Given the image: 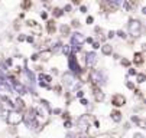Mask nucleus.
Listing matches in <instances>:
<instances>
[{"label":"nucleus","instance_id":"nucleus-1","mask_svg":"<svg viewBox=\"0 0 146 138\" xmlns=\"http://www.w3.org/2000/svg\"><path fill=\"white\" fill-rule=\"evenodd\" d=\"M23 121L26 122V125L32 128V130H36V126H38V121H36V112L33 108L28 109V112L26 115L23 116Z\"/></svg>","mask_w":146,"mask_h":138},{"label":"nucleus","instance_id":"nucleus-2","mask_svg":"<svg viewBox=\"0 0 146 138\" xmlns=\"http://www.w3.org/2000/svg\"><path fill=\"white\" fill-rule=\"evenodd\" d=\"M6 120L10 125H18L20 121H23V115L20 114V112H18V111H10L7 114Z\"/></svg>","mask_w":146,"mask_h":138},{"label":"nucleus","instance_id":"nucleus-3","mask_svg":"<svg viewBox=\"0 0 146 138\" xmlns=\"http://www.w3.org/2000/svg\"><path fill=\"white\" fill-rule=\"evenodd\" d=\"M90 80L94 84V86L95 85H103L106 78L100 70H95V69H94V70H91V74H90Z\"/></svg>","mask_w":146,"mask_h":138},{"label":"nucleus","instance_id":"nucleus-4","mask_svg":"<svg viewBox=\"0 0 146 138\" xmlns=\"http://www.w3.org/2000/svg\"><path fill=\"white\" fill-rule=\"evenodd\" d=\"M129 30H130V33L133 34V36H139L140 34V30H142V23L139 20H130L129 22Z\"/></svg>","mask_w":146,"mask_h":138},{"label":"nucleus","instance_id":"nucleus-5","mask_svg":"<svg viewBox=\"0 0 146 138\" xmlns=\"http://www.w3.org/2000/svg\"><path fill=\"white\" fill-rule=\"evenodd\" d=\"M71 42H72L74 48H80V46L85 42V38H84V34L82 33H74L72 34V38H71Z\"/></svg>","mask_w":146,"mask_h":138},{"label":"nucleus","instance_id":"nucleus-6","mask_svg":"<svg viewBox=\"0 0 146 138\" xmlns=\"http://www.w3.org/2000/svg\"><path fill=\"white\" fill-rule=\"evenodd\" d=\"M70 69L74 72V74H80L81 72V68L77 62V58L74 55H70Z\"/></svg>","mask_w":146,"mask_h":138},{"label":"nucleus","instance_id":"nucleus-7","mask_svg":"<svg viewBox=\"0 0 146 138\" xmlns=\"http://www.w3.org/2000/svg\"><path fill=\"white\" fill-rule=\"evenodd\" d=\"M117 2H101L100 3V6H101V9L104 12H113V10H116V7H117Z\"/></svg>","mask_w":146,"mask_h":138},{"label":"nucleus","instance_id":"nucleus-8","mask_svg":"<svg viewBox=\"0 0 146 138\" xmlns=\"http://www.w3.org/2000/svg\"><path fill=\"white\" fill-rule=\"evenodd\" d=\"M111 104L114 105V106H123L124 104H126V98L123 96V95H114V96L111 98Z\"/></svg>","mask_w":146,"mask_h":138},{"label":"nucleus","instance_id":"nucleus-9","mask_svg":"<svg viewBox=\"0 0 146 138\" xmlns=\"http://www.w3.org/2000/svg\"><path fill=\"white\" fill-rule=\"evenodd\" d=\"M88 126H90V124H88V116H81L78 120V130L81 132H84L88 130Z\"/></svg>","mask_w":146,"mask_h":138},{"label":"nucleus","instance_id":"nucleus-10","mask_svg":"<svg viewBox=\"0 0 146 138\" xmlns=\"http://www.w3.org/2000/svg\"><path fill=\"white\" fill-rule=\"evenodd\" d=\"M95 62H97V55H95L94 52H90V53H87V66L93 68L94 65H95Z\"/></svg>","mask_w":146,"mask_h":138},{"label":"nucleus","instance_id":"nucleus-11","mask_svg":"<svg viewBox=\"0 0 146 138\" xmlns=\"http://www.w3.org/2000/svg\"><path fill=\"white\" fill-rule=\"evenodd\" d=\"M51 80H52V78H51L49 75H42L41 74V76H39V85L43 86V88H46L48 84H49Z\"/></svg>","mask_w":146,"mask_h":138},{"label":"nucleus","instance_id":"nucleus-12","mask_svg":"<svg viewBox=\"0 0 146 138\" xmlns=\"http://www.w3.org/2000/svg\"><path fill=\"white\" fill-rule=\"evenodd\" d=\"M51 55H52L51 49H49V50H43V52H41V53L38 55V59H43V60H48V59L51 58Z\"/></svg>","mask_w":146,"mask_h":138},{"label":"nucleus","instance_id":"nucleus-13","mask_svg":"<svg viewBox=\"0 0 146 138\" xmlns=\"http://www.w3.org/2000/svg\"><path fill=\"white\" fill-rule=\"evenodd\" d=\"M74 80H75L74 75H71V74H65L64 75V82L67 84V85H72V84H74Z\"/></svg>","mask_w":146,"mask_h":138},{"label":"nucleus","instance_id":"nucleus-14","mask_svg":"<svg viewBox=\"0 0 146 138\" xmlns=\"http://www.w3.org/2000/svg\"><path fill=\"white\" fill-rule=\"evenodd\" d=\"M46 28H48L49 34H54L55 33V30H57V26H55V22H54V20H49V22L46 23Z\"/></svg>","mask_w":146,"mask_h":138},{"label":"nucleus","instance_id":"nucleus-15","mask_svg":"<svg viewBox=\"0 0 146 138\" xmlns=\"http://www.w3.org/2000/svg\"><path fill=\"white\" fill-rule=\"evenodd\" d=\"M94 94H95V101H103L104 99V94L100 91L97 86H94Z\"/></svg>","mask_w":146,"mask_h":138},{"label":"nucleus","instance_id":"nucleus-16","mask_svg":"<svg viewBox=\"0 0 146 138\" xmlns=\"http://www.w3.org/2000/svg\"><path fill=\"white\" fill-rule=\"evenodd\" d=\"M133 62L134 65H142L143 63V56H142V53H134V58H133Z\"/></svg>","mask_w":146,"mask_h":138},{"label":"nucleus","instance_id":"nucleus-17","mask_svg":"<svg viewBox=\"0 0 146 138\" xmlns=\"http://www.w3.org/2000/svg\"><path fill=\"white\" fill-rule=\"evenodd\" d=\"M15 105H16V108H18V112H20V111H23L25 109V102L20 99V98L16 99V104H15Z\"/></svg>","mask_w":146,"mask_h":138},{"label":"nucleus","instance_id":"nucleus-18","mask_svg":"<svg viewBox=\"0 0 146 138\" xmlns=\"http://www.w3.org/2000/svg\"><path fill=\"white\" fill-rule=\"evenodd\" d=\"M101 52L104 53V55H110L111 52H113V48L110 45H103L101 46Z\"/></svg>","mask_w":146,"mask_h":138},{"label":"nucleus","instance_id":"nucleus-19","mask_svg":"<svg viewBox=\"0 0 146 138\" xmlns=\"http://www.w3.org/2000/svg\"><path fill=\"white\" fill-rule=\"evenodd\" d=\"M111 118H113V121L119 122V121L122 120V114H120L119 111H113V112H111Z\"/></svg>","mask_w":146,"mask_h":138},{"label":"nucleus","instance_id":"nucleus-20","mask_svg":"<svg viewBox=\"0 0 146 138\" xmlns=\"http://www.w3.org/2000/svg\"><path fill=\"white\" fill-rule=\"evenodd\" d=\"M28 26H29V28H33V29L36 30V32H39V30H41L39 24H38V23H36L35 20H29V22H28Z\"/></svg>","mask_w":146,"mask_h":138},{"label":"nucleus","instance_id":"nucleus-21","mask_svg":"<svg viewBox=\"0 0 146 138\" xmlns=\"http://www.w3.org/2000/svg\"><path fill=\"white\" fill-rule=\"evenodd\" d=\"M132 121H133V122H136V124H139L140 128H146V126H145V122H143L142 120H139L137 116H132Z\"/></svg>","mask_w":146,"mask_h":138},{"label":"nucleus","instance_id":"nucleus-22","mask_svg":"<svg viewBox=\"0 0 146 138\" xmlns=\"http://www.w3.org/2000/svg\"><path fill=\"white\" fill-rule=\"evenodd\" d=\"M59 30H61V33L64 34V36H67V34L70 33V26H67V24H62Z\"/></svg>","mask_w":146,"mask_h":138},{"label":"nucleus","instance_id":"nucleus-23","mask_svg":"<svg viewBox=\"0 0 146 138\" xmlns=\"http://www.w3.org/2000/svg\"><path fill=\"white\" fill-rule=\"evenodd\" d=\"M26 75H28V78H29V82H30V85L33 86V84H35V75L32 74L30 70H26Z\"/></svg>","mask_w":146,"mask_h":138},{"label":"nucleus","instance_id":"nucleus-24","mask_svg":"<svg viewBox=\"0 0 146 138\" xmlns=\"http://www.w3.org/2000/svg\"><path fill=\"white\" fill-rule=\"evenodd\" d=\"M52 13H54V16H55V17H61V16H62V10H61L59 7H55Z\"/></svg>","mask_w":146,"mask_h":138},{"label":"nucleus","instance_id":"nucleus-25","mask_svg":"<svg viewBox=\"0 0 146 138\" xmlns=\"http://www.w3.org/2000/svg\"><path fill=\"white\" fill-rule=\"evenodd\" d=\"M30 6H32V2H30V0H28V2H23V3H22V7H23V9H29Z\"/></svg>","mask_w":146,"mask_h":138},{"label":"nucleus","instance_id":"nucleus-26","mask_svg":"<svg viewBox=\"0 0 146 138\" xmlns=\"http://www.w3.org/2000/svg\"><path fill=\"white\" fill-rule=\"evenodd\" d=\"M62 52H64L65 55H70L71 48H70V46H67V45H65V46H62Z\"/></svg>","mask_w":146,"mask_h":138},{"label":"nucleus","instance_id":"nucleus-27","mask_svg":"<svg viewBox=\"0 0 146 138\" xmlns=\"http://www.w3.org/2000/svg\"><path fill=\"white\" fill-rule=\"evenodd\" d=\"M137 82H139V84H142V82H145V75H143V74L137 75Z\"/></svg>","mask_w":146,"mask_h":138},{"label":"nucleus","instance_id":"nucleus-28","mask_svg":"<svg viewBox=\"0 0 146 138\" xmlns=\"http://www.w3.org/2000/svg\"><path fill=\"white\" fill-rule=\"evenodd\" d=\"M7 114H9V112H7L6 109L0 108V115H2V116H3V118H6V116H7Z\"/></svg>","mask_w":146,"mask_h":138},{"label":"nucleus","instance_id":"nucleus-29","mask_svg":"<svg viewBox=\"0 0 146 138\" xmlns=\"http://www.w3.org/2000/svg\"><path fill=\"white\" fill-rule=\"evenodd\" d=\"M117 34H119V36H120V38H123V39H124V38H126V33H124V32H123V30H119V32H117Z\"/></svg>","mask_w":146,"mask_h":138},{"label":"nucleus","instance_id":"nucleus-30","mask_svg":"<svg viewBox=\"0 0 146 138\" xmlns=\"http://www.w3.org/2000/svg\"><path fill=\"white\" fill-rule=\"evenodd\" d=\"M122 63L124 65V66H129V65H130V62H129L127 59H123V60H122Z\"/></svg>","mask_w":146,"mask_h":138},{"label":"nucleus","instance_id":"nucleus-31","mask_svg":"<svg viewBox=\"0 0 146 138\" xmlns=\"http://www.w3.org/2000/svg\"><path fill=\"white\" fill-rule=\"evenodd\" d=\"M72 26H74V28H78V26H80V22H78V20H74V22H72Z\"/></svg>","mask_w":146,"mask_h":138},{"label":"nucleus","instance_id":"nucleus-32","mask_svg":"<svg viewBox=\"0 0 146 138\" xmlns=\"http://www.w3.org/2000/svg\"><path fill=\"white\" fill-rule=\"evenodd\" d=\"M133 138H145V137H143L142 134H139V132H136V134H134V137H133Z\"/></svg>","mask_w":146,"mask_h":138},{"label":"nucleus","instance_id":"nucleus-33","mask_svg":"<svg viewBox=\"0 0 146 138\" xmlns=\"http://www.w3.org/2000/svg\"><path fill=\"white\" fill-rule=\"evenodd\" d=\"M93 48H94V49H99V48H100V43H99V42H94Z\"/></svg>","mask_w":146,"mask_h":138},{"label":"nucleus","instance_id":"nucleus-34","mask_svg":"<svg viewBox=\"0 0 146 138\" xmlns=\"http://www.w3.org/2000/svg\"><path fill=\"white\" fill-rule=\"evenodd\" d=\"M82 95H84V92H82V91H78V92H77V96H78V98H82Z\"/></svg>","mask_w":146,"mask_h":138},{"label":"nucleus","instance_id":"nucleus-35","mask_svg":"<svg viewBox=\"0 0 146 138\" xmlns=\"http://www.w3.org/2000/svg\"><path fill=\"white\" fill-rule=\"evenodd\" d=\"M62 116H64V120H70V114H68V112H65Z\"/></svg>","mask_w":146,"mask_h":138},{"label":"nucleus","instance_id":"nucleus-36","mask_svg":"<svg viewBox=\"0 0 146 138\" xmlns=\"http://www.w3.org/2000/svg\"><path fill=\"white\" fill-rule=\"evenodd\" d=\"M65 128H71V121H67L65 122Z\"/></svg>","mask_w":146,"mask_h":138},{"label":"nucleus","instance_id":"nucleus-37","mask_svg":"<svg viewBox=\"0 0 146 138\" xmlns=\"http://www.w3.org/2000/svg\"><path fill=\"white\" fill-rule=\"evenodd\" d=\"M93 20H94V19H93L91 16H88V17H87V23H93Z\"/></svg>","mask_w":146,"mask_h":138},{"label":"nucleus","instance_id":"nucleus-38","mask_svg":"<svg viewBox=\"0 0 146 138\" xmlns=\"http://www.w3.org/2000/svg\"><path fill=\"white\" fill-rule=\"evenodd\" d=\"M127 86L129 88H130V89H133L134 86H133V84H132V82H127Z\"/></svg>","mask_w":146,"mask_h":138},{"label":"nucleus","instance_id":"nucleus-39","mask_svg":"<svg viewBox=\"0 0 146 138\" xmlns=\"http://www.w3.org/2000/svg\"><path fill=\"white\" fill-rule=\"evenodd\" d=\"M80 102H81L82 105H87V101H85V99H84V98H81V101H80Z\"/></svg>","mask_w":146,"mask_h":138},{"label":"nucleus","instance_id":"nucleus-40","mask_svg":"<svg viewBox=\"0 0 146 138\" xmlns=\"http://www.w3.org/2000/svg\"><path fill=\"white\" fill-rule=\"evenodd\" d=\"M65 10L70 12V10H71V4H67V6H65Z\"/></svg>","mask_w":146,"mask_h":138},{"label":"nucleus","instance_id":"nucleus-41","mask_svg":"<svg viewBox=\"0 0 146 138\" xmlns=\"http://www.w3.org/2000/svg\"><path fill=\"white\" fill-rule=\"evenodd\" d=\"M26 39H28V42H33V38H32V36H28Z\"/></svg>","mask_w":146,"mask_h":138},{"label":"nucleus","instance_id":"nucleus-42","mask_svg":"<svg viewBox=\"0 0 146 138\" xmlns=\"http://www.w3.org/2000/svg\"><path fill=\"white\" fill-rule=\"evenodd\" d=\"M55 91H57V92H59V91H61V86H59V85H57V86H55Z\"/></svg>","mask_w":146,"mask_h":138},{"label":"nucleus","instance_id":"nucleus-43","mask_svg":"<svg viewBox=\"0 0 146 138\" xmlns=\"http://www.w3.org/2000/svg\"><path fill=\"white\" fill-rule=\"evenodd\" d=\"M41 16H42V19H46V16H48V14H46V13H45V12H43V13H42Z\"/></svg>","mask_w":146,"mask_h":138},{"label":"nucleus","instance_id":"nucleus-44","mask_svg":"<svg viewBox=\"0 0 146 138\" xmlns=\"http://www.w3.org/2000/svg\"><path fill=\"white\" fill-rule=\"evenodd\" d=\"M129 74L133 75V74H136V70H134V69H130V70H129Z\"/></svg>","mask_w":146,"mask_h":138},{"label":"nucleus","instance_id":"nucleus-45","mask_svg":"<svg viewBox=\"0 0 146 138\" xmlns=\"http://www.w3.org/2000/svg\"><path fill=\"white\" fill-rule=\"evenodd\" d=\"M81 12H87V7L85 6H81Z\"/></svg>","mask_w":146,"mask_h":138},{"label":"nucleus","instance_id":"nucleus-46","mask_svg":"<svg viewBox=\"0 0 146 138\" xmlns=\"http://www.w3.org/2000/svg\"><path fill=\"white\" fill-rule=\"evenodd\" d=\"M81 138H87V137H81Z\"/></svg>","mask_w":146,"mask_h":138}]
</instances>
